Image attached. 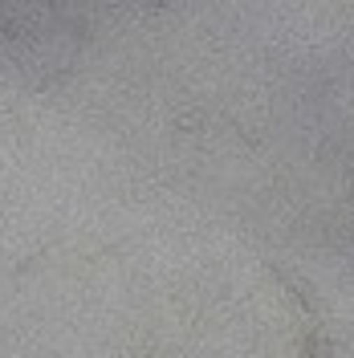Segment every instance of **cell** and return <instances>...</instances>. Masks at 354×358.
Wrapping results in <instances>:
<instances>
[{
  "instance_id": "obj_1",
  "label": "cell",
  "mask_w": 354,
  "mask_h": 358,
  "mask_svg": "<svg viewBox=\"0 0 354 358\" xmlns=\"http://www.w3.org/2000/svg\"><path fill=\"white\" fill-rule=\"evenodd\" d=\"M273 277H277V281H281V285H285L293 297H297V306L310 313V317H318V313H322V310H318V301H313L310 293H306V281H297L293 273H285V268H277V265H273Z\"/></svg>"
},
{
  "instance_id": "obj_2",
  "label": "cell",
  "mask_w": 354,
  "mask_h": 358,
  "mask_svg": "<svg viewBox=\"0 0 354 358\" xmlns=\"http://www.w3.org/2000/svg\"><path fill=\"white\" fill-rule=\"evenodd\" d=\"M326 350H322V334L318 330H306V338H302V358H322Z\"/></svg>"
},
{
  "instance_id": "obj_3",
  "label": "cell",
  "mask_w": 354,
  "mask_h": 358,
  "mask_svg": "<svg viewBox=\"0 0 354 358\" xmlns=\"http://www.w3.org/2000/svg\"><path fill=\"white\" fill-rule=\"evenodd\" d=\"M143 358H155V350H143Z\"/></svg>"
}]
</instances>
